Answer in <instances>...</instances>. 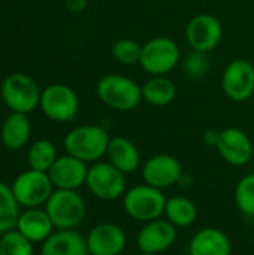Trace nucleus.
I'll return each instance as SVG.
<instances>
[{
  "mask_svg": "<svg viewBox=\"0 0 254 255\" xmlns=\"http://www.w3.org/2000/svg\"><path fill=\"white\" fill-rule=\"evenodd\" d=\"M10 188L18 205L27 209L45 206L54 193V185L48 173L34 169H28L19 173L13 179Z\"/></svg>",
  "mask_w": 254,
  "mask_h": 255,
  "instance_id": "9",
  "label": "nucleus"
},
{
  "mask_svg": "<svg viewBox=\"0 0 254 255\" xmlns=\"http://www.w3.org/2000/svg\"><path fill=\"white\" fill-rule=\"evenodd\" d=\"M45 211L55 230H76L85 218L87 206L76 190H54Z\"/></svg>",
  "mask_w": 254,
  "mask_h": 255,
  "instance_id": "4",
  "label": "nucleus"
},
{
  "mask_svg": "<svg viewBox=\"0 0 254 255\" xmlns=\"http://www.w3.org/2000/svg\"><path fill=\"white\" fill-rule=\"evenodd\" d=\"M117 255H124V254H117Z\"/></svg>",
  "mask_w": 254,
  "mask_h": 255,
  "instance_id": "33",
  "label": "nucleus"
},
{
  "mask_svg": "<svg viewBox=\"0 0 254 255\" xmlns=\"http://www.w3.org/2000/svg\"><path fill=\"white\" fill-rule=\"evenodd\" d=\"M178 43L166 36H157L142 45L139 64L151 76H162L172 72L181 63Z\"/></svg>",
  "mask_w": 254,
  "mask_h": 255,
  "instance_id": "6",
  "label": "nucleus"
},
{
  "mask_svg": "<svg viewBox=\"0 0 254 255\" xmlns=\"http://www.w3.org/2000/svg\"><path fill=\"white\" fill-rule=\"evenodd\" d=\"M15 229L33 244L45 242L54 232L52 221L49 220L46 211L40 208H31L24 211L19 215Z\"/></svg>",
  "mask_w": 254,
  "mask_h": 255,
  "instance_id": "20",
  "label": "nucleus"
},
{
  "mask_svg": "<svg viewBox=\"0 0 254 255\" xmlns=\"http://www.w3.org/2000/svg\"><path fill=\"white\" fill-rule=\"evenodd\" d=\"M85 241L90 255L123 254L127 245L126 232L115 223H100L94 226Z\"/></svg>",
  "mask_w": 254,
  "mask_h": 255,
  "instance_id": "15",
  "label": "nucleus"
},
{
  "mask_svg": "<svg viewBox=\"0 0 254 255\" xmlns=\"http://www.w3.org/2000/svg\"><path fill=\"white\" fill-rule=\"evenodd\" d=\"M40 255H90L85 238L76 230H55L42 242Z\"/></svg>",
  "mask_w": 254,
  "mask_h": 255,
  "instance_id": "19",
  "label": "nucleus"
},
{
  "mask_svg": "<svg viewBox=\"0 0 254 255\" xmlns=\"http://www.w3.org/2000/svg\"><path fill=\"white\" fill-rule=\"evenodd\" d=\"M165 218L177 229H187L198 218V208L193 200L183 196H174L166 200Z\"/></svg>",
  "mask_w": 254,
  "mask_h": 255,
  "instance_id": "23",
  "label": "nucleus"
},
{
  "mask_svg": "<svg viewBox=\"0 0 254 255\" xmlns=\"http://www.w3.org/2000/svg\"><path fill=\"white\" fill-rule=\"evenodd\" d=\"M88 0H66V7L72 13H81L87 9Z\"/></svg>",
  "mask_w": 254,
  "mask_h": 255,
  "instance_id": "30",
  "label": "nucleus"
},
{
  "mask_svg": "<svg viewBox=\"0 0 254 255\" xmlns=\"http://www.w3.org/2000/svg\"><path fill=\"white\" fill-rule=\"evenodd\" d=\"M39 108L42 114L54 123H69L79 111V97L66 84H51L42 90Z\"/></svg>",
  "mask_w": 254,
  "mask_h": 255,
  "instance_id": "8",
  "label": "nucleus"
},
{
  "mask_svg": "<svg viewBox=\"0 0 254 255\" xmlns=\"http://www.w3.org/2000/svg\"><path fill=\"white\" fill-rule=\"evenodd\" d=\"M168 197L163 190L148 184H138L129 188L123 196V209L129 218L138 223H148L162 218Z\"/></svg>",
  "mask_w": 254,
  "mask_h": 255,
  "instance_id": "3",
  "label": "nucleus"
},
{
  "mask_svg": "<svg viewBox=\"0 0 254 255\" xmlns=\"http://www.w3.org/2000/svg\"><path fill=\"white\" fill-rule=\"evenodd\" d=\"M57 158H58L57 148L48 139H39L33 142L27 152V163L30 169H34L39 172L48 173V170L51 169V166L55 163Z\"/></svg>",
  "mask_w": 254,
  "mask_h": 255,
  "instance_id": "24",
  "label": "nucleus"
},
{
  "mask_svg": "<svg viewBox=\"0 0 254 255\" xmlns=\"http://www.w3.org/2000/svg\"><path fill=\"white\" fill-rule=\"evenodd\" d=\"M111 136L108 130L97 124H84L67 131L63 140L66 154L82 161L96 163L106 157Z\"/></svg>",
  "mask_w": 254,
  "mask_h": 255,
  "instance_id": "1",
  "label": "nucleus"
},
{
  "mask_svg": "<svg viewBox=\"0 0 254 255\" xmlns=\"http://www.w3.org/2000/svg\"><path fill=\"white\" fill-rule=\"evenodd\" d=\"M141 175L145 184L159 190H166L181 181L183 166L174 155L156 154L142 164Z\"/></svg>",
  "mask_w": 254,
  "mask_h": 255,
  "instance_id": "12",
  "label": "nucleus"
},
{
  "mask_svg": "<svg viewBox=\"0 0 254 255\" xmlns=\"http://www.w3.org/2000/svg\"><path fill=\"white\" fill-rule=\"evenodd\" d=\"M232 242L229 236L216 227L198 230L189 242V255H231Z\"/></svg>",
  "mask_w": 254,
  "mask_h": 255,
  "instance_id": "17",
  "label": "nucleus"
},
{
  "mask_svg": "<svg viewBox=\"0 0 254 255\" xmlns=\"http://www.w3.org/2000/svg\"><path fill=\"white\" fill-rule=\"evenodd\" d=\"M177 227L166 218H157L154 221L144 223L136 235V245L141 253L162 254L171 250L177 242Z\"/></svg>",
  "mask_w": 254,
  "mask_h": 255,
  "instance_id": "13",
  "label": "nucleus"
},
{
  "mask_svg": "<svg viewBox=\"0 0 254 255\" xmlns=\"http://www.w3.org/2000/svg\"><path fill=\"white\" fill-rule=\"evenodd\" d=\"M97 99L108 108L118 112H129L142 102V87L132 78L109 73L99 79L96 85Z\"/></svg>",
  "mask_w": 254,
  "mask_h": 255,
  "instance_id": "2",
  "label": "nucleus"
},
{
  "mask_svg": "<svg viewBox=\"0 0 254 255\" xmlns=\"http://www.w3.org/2000/svg\"><path fill=\"white\" fill-rule=\"evenodd\" d=\"M31 137V121L27 114L12 112L1 124L0 140L4 148L18 151L24 148Z\"/></svg>",
  "mask_w": 254,
  "mask_h": 255,
  "instance_id": "21",
  "label": "nucleus"
},
{
  "mask_svg": "<svg viewBox=\"0 0 254 255\" xmlns=\"http://www.w3.org/2000/svg\"><path fill=\"white\" fill-rule=\"evenodd\" d=\"M223 37V25L213 13L195 15L186 27V40L193 51L210 54L214 51Z\"/></svg>",
  "mask_w": 254,
  "mask_h": 255,
  "instance_id": "11",
  "label": "nucleus"
},
{
  "mask_svg": "<svg viewBox=\"0 0 254 255\" xmlns=\"http://www.w3.org/2000/svg\"><path fill=\"white\" fill-rule=\"evenodd\" d=\"M222 90L232 102H247L254 94V64L246 58L232 60L223 70Z\"/></svg>",
  "mask_w": 254,
  "mask_h": 255,
  "instance_id": "10",
  "label": "nucleus"
},
{
  "mask_svg": "<svg viewBox=\"0 0 254 255\" xmlns=\"http://www.w3.org/2000/svg\"><path fill=\"white\" fill-rule=\"evenodd\" d=\"M142 87V100L156 108L171 105L177 97V85L166 75L151 76Z\"/></svg>",
  "mask_w": 254,
  "mask_h": 255,
  "instance_id": "22",
  "label": "nucleus"
},
{
  "mask_svg": "<svg viewBox=\"0 0 254 255\" xmlns=\"http://www.w3.org/2000/svg\"><path fill=\"white\" fill-rule=\"evenodd\" d=\"M85 187L97 200L115 202L127 191L126 175L109 161H96L88 167Z\"/></svg>",
  "mask_w": 254,
  "mask_h": 255,
  "instance_id": "7",
  "label": "nucleus"
},
{
  "mask_svg": "<svg viewBox=\"0 0 254 255\" xmlns=\"http://www.w3.org/2000/svg\"><path fill=\"white\" fill-rule=\"evenodd\" d=\"M0 255H33V242L16 229L9 230L0 238Z\"/></svg>",
  "mask_w": 254,
  "mask_h": 255,
  "instance_id": "28",
  "label": "nucleus"
},
{
  "mask_svg": "<svg viewBox=\"0 0 254 255\" xmlns=\"http://www.w3.org/2000/svg\"><path fill=\"white\" fill-rule=\"evenodd\" d=\"M234 200L237 209L246 215L254 218V173L243 176L234 191Z\"/></svg>",
  "mask_w": 254,
  "mask_h": 255,
  "instance_id": "26",
  "label": "nucleus"
},
{
  "mask_svg": "<svg viewBox=\"0 0 254 255\" xmlns=\"http://www.w3.org/2000/svg\"><path fill=\"white\" fill-rule=\"evenodd\" d=\"M40 94L42 91L36 81L21 72L10 73L0 85L1 100L10 112L28 115L39 108Z\"/></svg>",
  "mask_w": 254,
  "mask_h": 255,
  "instance_id": "5",
  "label": "nucleus"
},
{
  "mask_svg": "<svg viewBox=\"0 0 254 255\" xmlns=\"http://www.w3.org/2000/svg\"><path fill=\"white\" fill-rule=\"evenodd\" d=\"M138 255H156V254H150V253H139Z\"/></svg>",
  "mask_w": 254,
  "mask_h": 255,
  "instance_id": "32",
  "label": "nucleus"
},
{
  "mask_svg": "<svg viewBox=\"0 0 254 255\" xmlns=\"http://www.w3.org/2000/svg\"><path fill=\"white\" fill-rule=\"evenodd\" d=\"M181 67H183V72L187 78L201 79L210 72V60H208L205 52H199V51L192 49L181 60Z\"/></svg>",
  "mask_w": 254,
  "mask_h": 255,
  "instance_id": "29",
  "label": "nucleus"
},
{
  "mask_svg": "<svg viewBox=\"0 0 254 255\" xmlns=\"http://www.w3.org/2000/svg\"><path fill=\"white\" fill-rule=\"evenodd\" d=\"M19 215V205L12 193V188L0 181V235L13 230Z\"/></svg>",
  "mask_w": 254,
  "mask_h": 255,
  "instance_id": "25",
  "label": "nucleus"
},
{
  "mask_svg": "<svg viewBox=\"0 0 254 255\" xmlns=\"http://www.w3.org/2000/svg\"><path fill=\"white\" fill-rule=\"evenodd\" d=\"M111 54L114 60L124 66L139 64L141 54H142V45H139L136 40L130 37H121L114 42L111 48Z\"/></svg>",
  "mask_w": 254,
  "mask_h": 255,
  "instance_id": "27",
  "label": "nucleus"
},
{
  "mask_svg": "<svg viewBox=\"0 0 254 255\" xmlns=\"http://www.w3.org/2000/svg\"><path fill=\"white\" fill-rule=\"evenodd\" d=\"M219 137H220V131L217 130H208L205 131L204 134V142L208 145V146H217V142H219Z\"/></svg>",
  "mask_w": 254,
  "mask_h": 255,
  "instance_id": "31",
  "label": "nucleus"
},
{
  "mask_svg": "<svg viewBox=\"0 0 254 255\" xmlns=\"http://www.w3.org/2000/svg\"><path fill=\"white\" fill-rule=\"evenodd\" d=\"M88 166L73 155H61L48 170V176L55 190H79L85 185Z\"/></svg>",
  "mask_w": 254,
  "mask_h": 255,
  "instance_id": "16",
  "label": "nucleus"
},
{
  "mask_svg": "<svg viewBox=\"0 0 254 255\" xmlns=\"http://www.w3.org/2000/svg\"><path fill=\"white\" fill-rule=\"evenodd\" d=\"M108 161L124 175L133 173L141 166V152L138 146L124 136H114L109 140L106 151Z\"/></svg>",
  "mask_w": 254,
  "mask_h": 255,
  "instance_id": "18",
  "label": "nucleus"
},
{
  "mask_svg": "<svg viewBox=\"0 0 254 255\" xmlns=\"http://www.w3.org/2000/svg\"><path fill=\"white\" fill-rule=\"evenodd\" d=\"M216 148L220 157L234 167L249 164L254 154V146L250 136L237 127L222 130Z\"/></svg>",
  "mask_w": 254,
  "mask_h": 255,
  "instance_id": "14",
  "label": "nucleus"
}]
</instances>
